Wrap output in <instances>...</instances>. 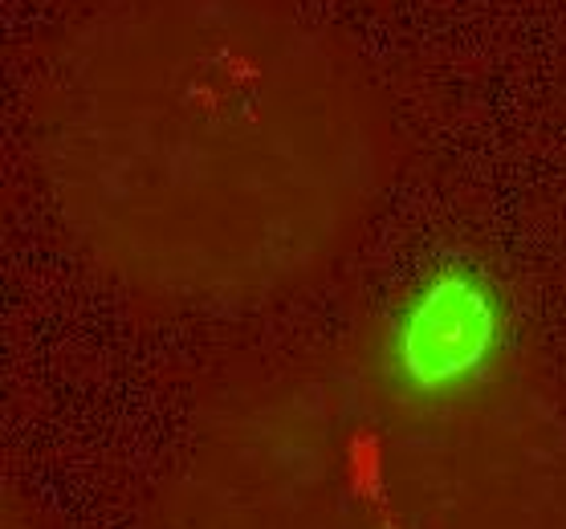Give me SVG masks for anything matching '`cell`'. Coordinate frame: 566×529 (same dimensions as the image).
Listing matches in <instances>:
<instances>
[{
	"instance_id": "cell-1",
	"label": "cell",
	"mask_w": 566,
	"mask_h": 529,
	"mask_svg": "<svg viewBox=\"0 0 566 529\" xmlns=\"http://www.w3.org/2000/svg\"><path fill=\"white\" fill-rule=\"evenodd\" d=\"M53 220L135 297L249 310L347 253L396 168L371 70L294 0H106L41 65Z\"/></svg>"
},
{
	"instance_id": "cell-2",
	"label": "cell",
	"mask_w": 566,
	"mask_h": 529,
	"mask_svg": "<svg viewBox=\"0 0 566 529\" xmlns=\"http://www.w3.org/2000/svg\"><path fill=\"white\" fill-rule=\"evenodd\" d=\"M147 529H566V412L505 367L282 362L196 415Z\"/></svg>"
}]
</instances>
